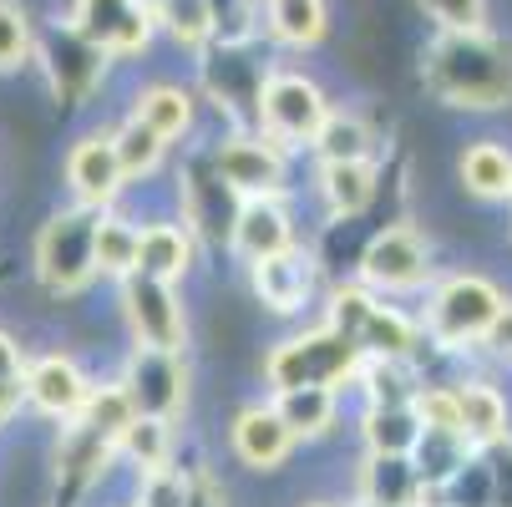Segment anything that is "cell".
<instances>
[{
    "instance_id": "cell-12",
    "label": "cell",
    "mask_w": 512,
    "mask_h": 507,
    "mask_svg": "<svg viewBox=\"0 0 512 507\" xmlns=\"http://www.w3.org/2000/svg\"><path fill=\"white\" fill-rule=\"evenodd\" d=\"M92 386L97 376L71 345H46L26 355V416H41L46 426H66L87 406Z\"/></svg>"
},
{
    "instance_id": "cell-47",
    "label": "cell",
    "mask_w": 512,
    "mask_h": 507,
    "mask_svg": "<svg viewBox=\"0 0 512 507\" xmlns=\"http://www.w3.org/2000/svg\"><path fill=\"white\" fill-rule=\"evenodd\" d=\"M507 203H512V183H507Z\"/></svg>"
},
{
    "instance_id": "cell-1",
    "label": "cell",
    "mask_w": 512,
    "mask_h": 507,
    "mask_svg": "<svg viewBox=\"0 0 512 507\" xmlns=\"http://www.w3.org/2000/svg\"><path fill=\"white\" fill-rule=\"evenodd\" d=\"M421 87L457 112L512 107V41L482 31H436L421 51Z\"/></svg>"
},
{
    "instance_id": "cell-9",
    "label": "cell",
    "mask_w": 512,
    "mask_h": 507,
    "mask_svg": "<svg viewBox=\"0 0 512 507\" xmlns=\"http://www.w3.org/2000/svg\"><path fill=\"white\" fill-rule=\"evenodd\" d=\"M31 61L41 66L46 92H51L61 107H87V102L102 92L107 71H112V61H107V56H102L77 26H71L66 16L36 31V51H31Z\"/></svg>"
},
{
    "instance_id": "cell-24",
    "label": "cell",
    "mask_w": 512,
    "mask_h": 507,
    "mask_svg": "<svg viewBox=\"0 0 512 507\" xmlns=\"http://www.w3.org/2000/svg\"><path fill=\"white\" fill-rule=\"evenodd\" d=\"M178 426L183 421H163V416H132L117 437V467H127L132 477H148L158 467H173L178 462Z\"/></svg>"
},
{
    "instance_id": "cell-48",
    "label": "cell",
    "mask_w": 512,
    "mask_h": 507,
    "mask_svg": "<svg viewBox=\"0 0 512 507\" xmlns=\"http://www.w3.org/2000/svg\"><path fill=\"white\" fill-rule=\"evenodd\" d=\"M56 507H66V502H56Z\"/></svg>"
},
{
    "instance_id": "cell-7",
    "label": "cell",
    "mask_w": 512,
    "mask_h": 507,
    "mask_svg": "<svg viewBox=\"0 0 512 507\" xmlns=\"http://www.w3.org/2000/svg\"><path fill=\"white\" fill-rule=\"evenodd\" d=\"M436 274L442 269H436L431 239L416 224H386V229H376L371 239H365L350 279L360 289H371V295L401 305V300H421Z\"/></svg>"
},
{
    "instance_id": "cell-8",
    "label": "cell",
    "mask_w": 512,
    "mask_h": 507,
    "mask_svg": "<svg viewBox=\"0 0 512 507\" xmlns=\"http://www.w3.org/2000/svg\"><path fill=\"white\" fill-rule=\"evenodd\" d=\"M112 305H117L127 345L188 355V345H193V310H188L183 284L127 274L122 284H112Z\"/></svg>"
},
{
    "instance_id": "cell-42",
    "label": "cell",
    "mask_w": 512,
    "mask_h": 507,
    "mask_svg": "<svg viewBox=\"0 0 512 507\" xmlns=\"http://www.w3.org/2000/svg\"><path fill=\"white\" fill-rule=\"evenodd\" d=\"M487 462V482H492V507H512V437L492 452H482Z\"/></svg>"
},
{
    "instance_id": "cell-27",
    "label": "cell",
    "mask_w": 512,
    "mask_h": 507,
    "mask_svg": "<svg viewBox=\"0 0 512 507\" xmlns=\"http://www.w3.org/2000/svg\"><path fill=\"white\" fill-rule=\"evenodd\" d=\"M269 401L284 416V426L295 431L300 447L330 442L345 426V396L340 391H284V396H269Z\"/></svg>"
},
{
    "instance_id": "cell-25",
    "label": "cell",
    "mask_w": 512,
    "mask_h": 507,
    "mask_svg": "<svg viewBox=\"0 0 512 507\" xmlns=\"http://www.w3.org/2000/svg\"><path fill=\"white\" fill-rule=\"evenodd\" d=\"M315 163H381V137L365 122V112L355 107H330V117L320 122L315 142H310Z\"/></svg>"
},
{
    "instance_id": "cell-34",
    "label": "cell",
    "mask_w": 512,
    "mask_h": 507,
    "mask_svg": "<svg viewBox=\"0 0 512 507\" xmlns=\"http://www.w3.org/2000/svg\"><path fill=\"white\" fill-rule=\"evenodd\" d=\"M153 26L178 51L203 56L213 46V11H208V0H158V6H153Z\"/></svg>"
},
{
    "instance_id": "cell-36",
    "label": "cell",
    "mask_w": 512,
    "mask_h": 507,
    "mask_svg": "<svg viewBox=\"0 0 512 507\" xmlns=\"http://www.w3.org/2000/svg\"><path fill=\"white\" fill-rule=\"evenodd\" d=\"M31 51H36V21L16 0H0V77L31 66Z\"/></svg>"
},
{
    "instance_id": "cell-17",
    "label": "cell",
    "mask_w": 512,
    "mask_h": 507,
    "mask_svg": "<svg viewBox=\"0 0 512 507\" xmlns=\"http://www.w3.org/2000/svg\"><path fill=\"white\" fill-rule=\"evenodd\" d=\"M239 198L224 188V178L213 173L208 153H198L188 168H178V219L193 229V239L203 249H224L229 229H234Z\"/></svg>"
},
{
    "instance_id": "cell-30",
    "label": "cell",
    "mask_w": 512,
    "mask_h": 507,
    "mask_svg": "<svg viewBox=\"0 0 512 507\" xmlns=\"http://www.w3.org/2000/svg\"><path fill=\"white\" fill-rule=\"evenodd\" d=\"M350 421H355L360 452H371V457H411L421 437V421L411 406H355Z\"/></svg>"
},
{
    "instance_id": "cell-16",
    "label": "cell",
    "mask_w": 512,
    "mask_h": 507,
    "mask_svg": "<svg viewBox=\"0 0 512 507\" xmlns=\"http://www.w3.org/2000/svg\"><path fill=\"white\" fill-rule=\"evenodd\" d=\"M61 178H66V193L77 208H117L127 198V178H122V163H117V148H112V132L97 127V132H82L77 142L66 148L61 158Z\"/></svg>"
},
{
    "instance_id": "cell-10",
    "label": "cell",
    "mask_w": 512,
    "mask_h": 507,
    "mask_svg": "<svg viewBox=\"0 0 512 507\" xmlns=\"http://www.w3.org/2000/svg\"><path fill=\"white\" fill-rule=\"evenodd\" d=\"M289 158L274 148L269 137H259L254 127H229L224 137L208 148L213 173L224 178V188L244 203V198H295V183H289Z\"/></svg>"
},
{
    "instance_id": "cell-22",
    "label": "cell",
    "mask_w": 512,
    "mask_h": 507,
    "mask_svg": "<svg viewBox=\"0 0 512 507\" xmlns=\"http://www.w3.org/2000/svg\"><path fill=\"white\" fill-rule=\"evenodd\" d=\"M127 117H137L142 127H153L168 148H178V142H188L193 127H198V92L183 87V82H148V87L132 92Z\"/></svg>"
},
{
    "instance_id": "cell-29",
    "label": "cell",
    "mask_w": 512,
    "mask_h": 507,
    "mask_svg": "<svg viewBox=\"0 0 512 507\" xmlns=\"http://www.w3.org/2000/svg\"><path fill=\"white\" fill-rule=\"evenodd\" d=\"M472 457H477V447H467V437H457V431H426L421 426V437L411 447V467H416L426 497H442L467 472Z\"/></svg>"
},
{
    "instance_id": "cell-38",
    "label": "cell",
    "mask_w": 512,
    "mask_h": 507,
    "mask_svg": "<svg viewBox=\"0 0 512 507\" xmlns=\"http://www.w3.org/2000/svg\"><path fill=\"white\" fill-rule=\"evenodd\" d=\"M132 502L142 507H183L188 502V467H158L148 477H132Z\"/></svg>"
},
{
    "instance_id": "cell-35",
    "label": "cell",
    "mask_w": 512,
    "mask_h": 507,
    "mask_svg": "<svg viewBox=\"0 0 512 507\" xmlns=\"http://www.w3.org/2000/svg\"><path fill=\"white\" fill-rule=\"evenodd\" d=\"M26 355L31 350L16 340V330L0 325V431L26 416Z\"/></svg>"
},
{
    "instance_id": "cell-43",
    "label": "cell",
    "mask_w": 512,
    "mask_h": 507,
    "mask_svg": "<svg viewBox=\"0 0 512 507\" xmlns=\"http://www.w3.org/2000/svg\"><path fill=\"white\" fill-rule=\"evenodd\" d=\"M300 507H345V497H310V502H300Z\"/></svg>"
},
{
    "instance_id": "cell-5",
    "label": "cell",
    "mask_w": 512,
    "mask_h": 507,
    "mask_svg": "<svg viewBox=\"0 0 512 507\" xmlns=\"http://www.w3.org/2000/svg\"><path fill=\"white\" fill-rule=\"evenodd\" d=\"M92 239H97V213L92 208H51L46 224L31 239V279L51 300H82L97 289V264H92Z\"/></svg>"
},
{
    "instance_id": "cell-40",
    "label": "cell",
    "mask_w": 512,
    "mask_h": 507,
    "mask_svg": "<svg viewBox=\"0 0 512 507\" xmlns=\"http://www.w3.org/2000/svg\"><path fill=\"white\" fill-rule=\"evenodd\" d=\"M183 507H229V487L218 482V472L208 462L188 467V502Z\"/></svg>"
},
{
    "instance_id": "cell-15",
    "label": "cell",
    "mask_w": 512,
    "mask_h": 507,
    "mask_svg": "<svg viewBox=\"0 0 512 507\" xmlns=\"http://www.w3.org/2000/svg\"><path fill=\"white\" fill-rule=\"evenodd\" d=\"M66 21L77 26L107 61H132L158 36L148 0H71Z\"/></svg>"
},
{
    "instance_id": "cell-37",
    "label": "cell",
    "mask_w": 512,
    "mask_h": 507,
    "mask_svg": "<svg viewBox=\"0 0 512 507\" xmlns=\"http://www.w3.org/2000/svg\"><path fill=\"white\" fill-rule=\"evenodd\" d=\"M411 411H416V421L426 431H457V437H462V426H457V386L452 381H431L426 376V386L416 391Z\"/></svg>"
},
{
    "instance_id": "cell-18",
    "label": "cell",
    "mask_w": 512,
    "mask_h": 507,
    "mask_svg": "<svg viewBox=\"0 0 512 507\" xmlns=\"http://www.w3.org/2000/svg\"><path fill=\"white\" fill-rule=\"evenodd\" d=\"M295 244H305V239H300V224H295L289 198H244L224 249H229V259H239L249 269V264H259L269 254H284Z\"/></svg>"
},
{
    "instance_id": "cell-4",
    "label": "cell",
    "mask_w": 512,
    "mask_h": 507,
    "mask_svg": "<svg viewBox=\"0 0 512 507\" xmlns=\"http://www.w3.org/2000/svg\"><path fill=\"white\" fill-rule=\"evenodd\" d=\"M320 320L335 325L365 360H421L426 355V335H421L416 310L371 295V289H360L355 279L325 289Z\"/></svg>"
},
{
    "instance_id": "cell-19",
    "label": "cell",
    "mask_w": 512,
    "mask_h": 507,
    "mask_svg": "<svg viewBox=\"0 0 512 507\" xmlns=\"http://www.w3.org/2000/svg\"><path fill=\"white\" fill-rule=\"evenodd\" d=\"M203 259V244L193 239V229L178 219V213H153V219L137 224V269L163 284H188L193 269Z\"/></svg>"
},
{
    "instance_id": "cell-6",
    "label": "cell",
    "mask_w": 512,
    "mask_h": 507,
    "mask_svg": "<svg viewBox=\"0 0 512 507\" xmlns=\"http://www.w3.org/2000/svg\"><path fill=\"white\" fill-rule=\"evenodd\" d=\"M330 117L325 87L300 66H269L254 97V132L284 153H310L320 122Z\"/></svg>"
},
{
    "instance_id": "cell-46",
    "label": "cell",
    "mask_w": 512,
    "mask_h": 507,
    "mask_svg": "<svg viewBox=\"0 0 512 507\" xmlns=\"http://www.w3.org/2000/svg\"><path fill=\"white\" fill-rule=\"evenodd\" d=\"M112 507H142V502H132V497H122V502H112Z\"/></svg>"
},
{
    "instance_id": "cell-13",
    "label": "cell",
    "mask_w": 512,
    "mask_h": 507,
    "mask_svg": "<svg viewBox=\"0 0 512 507\" xmlns=\"http://www.w3.org/2000/svg\"><path fill=\"white\" fill-rule=\"evenodd\" d=\"M249 279V295L259 310H269L274 320H305L310 310H320V264L305 244L284 249V254H269L259 264L244 269Z\"/></svg>"
},
{
    "instance_id": "cell-32",
    "label": "cell",
    "mask_w": 512,
    "mask_h": 507,
    "mask_svg": "<svg viewBox=\"0 0 512 507\" xmlns=\"http://www.w3.org/2000/svg\"><path fill=\"white\" fill-rule=\"evenodd\" d=\"M457 178L472 198L482 203H507V183H512V148L497 137H477L457 158Z\"/></svg>"
},
{
    "instance_id": "cell-23",
    "label": "cell",
    "mask_w": 512,
    "mask_h": 507,
    "mask_svg": "<svg viewBox=\"0 0 512 507\" xmlns=\"http://www.w3.org/2000/svg\"><path fill=\"white\" fill-rule=\"evenodd\" d=\"M350 497L381 502V507H421L426 487H421L411 457H371V452H360V462L350 472Z\"/></svg>"
},
{
    "instance_id": "cell-11",
    "label": "cell",
    "mask_w": 512,
    "mask_h": 507,
    "mask_svg": "<svg viewBox=\"0 0 512 507\" xmlns=\"http://www.w3.org/2000/svg\"><path fill=\"white\" fill-rule=\"evenodd\" d=\"M117 386L127 391L137 416H163V421H183L193 406V360L173 355V350H142L127 345L122 366H117Z\"/></svg>"
},
{
    "instance_id": "cell-45",
    "label": "cell",
    "mask_w": 512,
    "mask_h": 507,
    "mask_svg": "<svg viewBox=\"0 0 512 507\" xmlns=\"http://www.w3.org/2000/svg\"><path fill=\"white\" fill-rule=\"evenodd\" d=\"M421 507H452V502H442V497H426Z\"/></svg>"
},
{
    "instance_id": "cell-20",
    "label": "cell",
    "mask_w": 512,
    "mask_h": 507,
    "mask_svg": "<svg viewBox=\"0 0 512 507\" xmlns=\"http://www.w3.org/2000/svg\"><path fill=\"white\" fill-rule=\"evenodd\" d=\"M452 386H457V426H462L467 447L477 452L502 447L512 437V396L492 376H462Z\"/></svg>"
},
{
    "instance_id": "cell-41",
    "label": "cell",
    "mask_w": 512,
    "mask_h": 507,
    "mask_svg": "<svg viewBox=\"0 0 512 507\" xmlns=\"http://www.w3.org/2000/svg\"><path fill=\"white\" fill-rule=\"evenodd\" d=\"M477 355H482V360H492V366H502V371H512V300L502 305V315H497V320H492V330L482 335Z\"/></svg>"
},
{
    "instance_id": "cell-14",
    "label": "cell",
    "mask_w": 512,
    "mask_h": 507,
    "mask_svg": "<svg viewBox=\"0 0 512 507\" xmlns=\"http://www.w3.org/2000/svg\"><path fill=\"white\" fill-rule=\"evenodd\" d=\"M224 442H229V457L244 467V472H259V477H274L295 462L300 442L295 431L284 426V416L274 411L269 396H254L244 406H234V416L224 421Z\"/></svg>"
},
{
    "instance_id": "cell-3",
    "label": "cell",
    "mask_w": 512,
    "mask_h": 507,
    "mask_svg": "<svg viewBox=\"0 0 512 507\" xmlns=\"http://www.w3.org/2000/svg\"><path fill=\"white\" fill-rule=\"evenodd\" d=\"M507 305V289L497 279H487L482 269H452L436 274L431 289L421 295V335L431 350L442 355H472L482 345V335L492 330V320Z\"/></svg>"
},
{
    "instance_id": "cell-33",
    "label": "cell",
    "mask_w": 512,
    "mask_h": 507,
    "mask_svg": "<svg viewBox=\"0 0 512 507\" xmlns=\"http://www.w3.org/2000/svg\"><path fill=\"white\" fill-rule=\"evenodd\" d=\"M107 132H112V148H117V163H122L127 188H137V183H148V178L163 173V163H168V142H163L153 127H142L137 117H122V122L107 127Z\"/></svg>"
},
{
    "instance_id": "cell-26",
    "label": "cell",
    "mask_w": 512,
    "mask_h": 507,
    "mask_svg": "<svg viewBox=\"0 0 512 507\" xmlns=\"http://www.w3.org/2000/svg\"><path fill=\"white\" fill-rule=\"evenodd\" d=\"M259 26L284 51H310L330 31V6L325 0H259Z\"/></svg>"
},
{
    "instance_id": "cell-21",
    "label": "cell",
    "mask_w": 512,
    "mask_h": 507,
    "mask_svg": "<svg viewBox=\"0 0 512 507\" xmlns=\"http://www.w3.org/2000/svg\"><path fill=\"white\" fill-rule=\"evenodd\" d=\"M381 198V163H315V203L330 224H355Z\"/></svg>"
},
{
    "instance_id": "cell-31",
    "label": "cell",
    "mask_w": 512,
    "mask_h": 507,
    "mask_svg": "<svg viewBox=\"0 0 512 507\" xmlns=\"http://www.w3.org/2000/svg\"><path fill=\"white\" fill-rule=\"evenodd\" d=\"M421 386H426L421 360H360L350 391L360 396V406H411Z\"/></svg>"
},
{
    "instance_id": "cell-44",
    "label": "cell",
    "mask_w": 512,
    "mask_h": 507,
    "mask_svg": "<svg viewBox=\"0 0 512 507\" xmlns=\"http://www.w3.org/2000/svg\"><path fill=\"white\" fill-rule=\"evenodd\" d=\"M345 507H381V502H365V497H345Z\"/></svg>"
},
{
    "instance_id": "cell-39",
    "label": "cell",
    "mask_w": 512,
    "mask_h": 507,
    "mask_svg": "<svg viewBox=\"0 0 512 507\" xmlns=\"http://www.w3.org/2000/svg\"><path fill=\"white\" fill-rule=\"evenodd\" d=\"M421 11L436 21V31H482L487 0H421Z\"/></svg>"
},
{
    "instance_id": "cell-28",
    "label": "cell",
    "mask_w": 512,
    "mask_h": 507,
    "mask_svg": "<svg viewBox=\"0 0 512 507\" xmlns=\"http://www.w3.org/2000/svg\"><path fill=\"white\" fill-rule=\"evenodd\" d=\"M137 213L132 208H102L97 213V239H92V264L97 284H122L137 269Z\"/></svg>"
},
{
    "instance_id": "cell-2",
    "label": "cell",
    "mask_w": 512,
    "mask_h": 507,
    "mask_svg": "<svg viewBox=\"0 0 512 507\" xmlns=\"http://www.w3.org/2000/svg\"><path fill=\"white\" fill-rule=\"evenodd\" d=\"M360 350L325 320L295 325L289 335H279L264 360H259V381L264 396H284V391H340L350 396L355 371H360Z\"/></svg>"
}]
</instances>
